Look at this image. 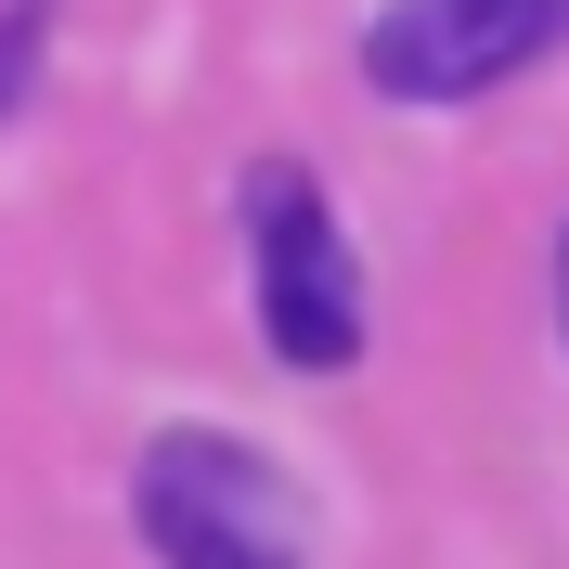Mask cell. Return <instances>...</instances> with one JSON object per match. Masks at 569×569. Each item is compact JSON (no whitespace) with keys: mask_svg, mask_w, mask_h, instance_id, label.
Returning <instances> with one entry per match:
<instances>
[{"mask_svg":"<svg viewBox=\"0 0 569 569\" xmlns=\"http://www.w3.org/2000/svg\"><path fill=\"white\" fill-rule=\"evenodd\" d=\"M130 518L156 569H311V505L259 440L220 427H156L130 466Z\"/></svg>","mask_w":569,"mask_h":569,"instance_id":"1","label":"cell"},{"mask_svg":"<svg viewBox=\"0 0 569 569\" xmlns=\"http://www.w3.org/2000/svg\"><path fill=\"white\" fill-rule=\"evenodd\" d=\"M247 259H259V337H272V362H298V376L362 362V259H350L337 194L311 169H284V156L247 169Z\"/></svg>","mask_w":569,"mask_h":569,"instance_id":"2","label":"cell"},{"mask_svg":"<svg viewBox=\"0 0 569 569\" xmlns=\"http://www.w3.org/2000/svg\"><path fill=\"white\" fill-rule=\"evenodd\" d=\"M569 39V0H389L362 27V78L389 104H466Z\"/></svg>","mask_w":569,"mask_h":569,"instance_id":"3","label":"cell"},{"mask_svg":"<svg viewBox=\"0 0 569 569\" xmlns=\"http://www.w3.org/2000/svg\"><path fill=\"white\" fill-rule=\"evenodd\" d=\"M39 39H52V0H0V104H27Z\"/></svg>","mask_w":569,"mask_h":569,"instance_id":"4","label":"cell"},{"mask_svg":"<svg viewBox=\"0 0 569 569\" xmlns=\"http://www.w3.org/2000/svg\"><path fill=\"white\" fill-rule=\"evenodd\" d=\"M557 323H569V247H557Z\"/></svg>","mask_w":569,"mask_h":569,"instance_id":"5","label":"cell"}]
</instances>
